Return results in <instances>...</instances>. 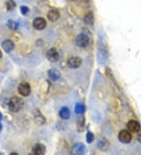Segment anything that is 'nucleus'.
Masks as SVG:
<instances>
[{
	"label": "nucleus",
	"instance_id": "1",
	"mask_svg": "<svg viewBox=\"0 0 141 155\" xmlns=\"http://www.w3.org/2000/svg\"><path fill=\"white\" fill-rule=\"evenodd\" d=\"M8 109L11 112L17 113L20 111L24 107V101L22 99L17 97H13L9 98L7 102Z\"/></svg>",
	"mask_w": 141,
	"mask_h": 155
},
{
	"label": "nucleus",
	"instance_id": "2",
	"mask_svg": "<svg viewBox=\"0 0 141 155\" xmlns=\"http://www.w3.org/2000/svg\"><path fill=\"white\" fill-rule=\"evenodd\" d=\"M75 42H76V45H77L79 47L86 48L87 45H89V37L86 35L79 34V35L76 37Z\"/></svg>",
	"mask_w": 141,
	"mask_h": 155
},
{
	"label": "nucleus",
	"instance_id": "3",
	"mask_svg": "<svg viewBox=\"0 0 141 155\" xmlns=\"http://www.w3.org/2000/svg\"><path fill=\"white\" fill-rule=\"evenodd\" d=\"M31 85L28 82H21L18 85V92L23 97H28L31 93Z\"/></svg>",
	"mask_w": 141,
	"mask_h": 155
},
{
	"label": "nucleus",
	"instance_id": "4",
	"mask_svg": "<svg viewBox=\"0 0 141 155\" xmlns=\"http://www.w3.org/2000/svg\"><path fill=\"white\" fill-rule=\"evenodd\" d=\"M46 58L48 61L52 63L56 62L60 58L59 52L57 51V49L56 48H51L50 49H49L46 53Z\"/></svg>",
	"mask_w": 141,
	"mask_h": 155
},
{
	"label": "nucleus",
	"instance_id": "5",
	"mask_svg": "<svg viewBox=\"0 0 141 155\" xmlns=\"http://www.w3.org/2000/svg\"><path fill=\"white\" fill-rule=\"evenodd\" d=\"M119 140L122 143H129L132 140V134L129 130H122L119 134Z\"/></svg>",
	"mask_w": 141,
	"mask_h": 155
},
{
	"label": "nucleus",
	"instance_id": "6",
	"mask_svg": "<svg viewBox=\"0 0 141 155\" xmlns=\"http://www.w3.org/2000/svg\"><path fill=\"white\" fill-rule=\"evenodd\" d=\"M46 25V21L42 17H37L33 21V23H32V25L34 27V28L38 31H42L45 29Z\"/></svg>",
	"mask_w": 141,
	"mask_h": 155
},
{
	"label": "nucleus",
	"instance_id": "7",
	"mask_svg": "<svg viewBox=\"0 0 141 155\" xmlns=\"http://www.w3.org/2000/svg\"><path fill=\"white\" fill-rule=\"evenodd\" d=\"M86 152V146L82 143H77L72 147V153L74 155L84 154Z\"/></svg>",
	"mask_w": 141,
	"mask_h": 155
},
{
	"label": "nucleus",
	"instance_id": "8",
	"mask_svg": "<svg viewBox=\"0 0 141 155\" xmlns=\"http://www.w3.org/2000/svg\"><path fill=\"white\" fill-rule=\"evenodd\" d=\"M81 64L82 60L79 57H70L68 61V66L70 68H72V69H76V68H79Z\"/></svg>",
	"mask_w": 141,
	"mask_h": 155
},
{
	"label": "nucleus",
	"instance_id": "9",
	"mask_svg": "<svg viewBox=\"0 0 141 155\" xmlns=\"http://www.w3.org/2000/svg\"><path fill=\"white\" fill-rule=\"evenodd\" d=\"M127 129L131 133H138L140 130V125L138 121L130 120L127 123Z\"/></svg>",
	"mask_w": 141,
	"mask_h": 155
},
{
	"label": "nucleus",
	"instance_id": "10",
	"mask_svg": "<svg viewBox=\"0 0 141 155\" xmlns=\"http://www.w3.org/2000/svg\"><path fill=\"white\" fill-rule=\"evenodd\" d=\"M2 47L4 49V51L6 52V53H9V52H11L12 50L14 49L15 45H14V43L13 42V41L6 39L4 40L3 42H2Z\"/></svg>",
	"mask_w": 141,
	"mask_h": 155
},
{
	"label": "nucleus",
	"instance_id": "11",
	"mask_svg": "<svg viewBox=\"0 0 141 155\" xmlns=\"http://www.w3.org/2000/svg\"><path fill=\"white\" fill-rule=\"evenodd\" d=\"M32 152L35 155H42L45 152V147L42 143H37L32 148Z\"/></svg>",
	"mask_w": 141,
	"mask_h": 155
},
{
	"label": "nucleus",
	"instance_id": "12",
	"mask_svg": "<svg viewBox=\"0 0 141 155\" xmlns=\"http://www.w3.org/2000/svg\"><path fill=\"white\" fill-rule=\"evenodd\" d=\"M47 17L51 22H55L60 18V13L58 10H51L47 13Z\"/></svg>",
	"mask_w": 141,
	"mask_h": 155
},
{
	"label": "nucleus",
	"instance_id": "13",
	"mask_svg": "<svg viewBox=\"0 0 141 155\" xmlns=\"http://www.w3.org/2000/svg\"><path fill=\"white\" fill-rule=\"evenodd\" d=\"M48 75H49V78L53 80V81H57L61 77L60 72L58 70L55 69V68L49 69V71H48Z\"/></svg>",
	"mask_w": 141,
	"mask_h": 155
},
{
	"label": "nucleus",
	"instance_id": "14",
	"mask_svg": "<svg viewBox=\"0 0 141 155\" xmlns=\"http://www.w3.org/2000/svg\"><path fill=\"white\" fill-rule=\"evenodd\" d=\"M70 115H71V113H70L69 108L67 107H63L62 108H60V111H59V116H60L62 119H68Z\"/></svg>",
	"mask_w": 141,
	"mask_h": 155
},
{
	"label": "nucleus",
	"instance_id": "15",
	"mask_svg": "<svg viewBox=\"0 0 141 155\" xmlns=\"http://www.w3.org/2000/svg\"><path fill=\"white\" fill-rule=\"evenodd\" d=\"M35 120L38 125H43L44 123L45 122V119L44 118L43 116L42 115L40 111L35 112Z\"/></svg>",
	"mask_w": 141,
	"mask_h": 155
},
{
	"label": "nucleus",
	"instance_id": "16",
	"mask_svg": "<svg viewBox=\"0 0 141 155\" xmlns=\"http://www.w3.org/2000/svg\"><path fill=\"white\" fill-rule=\"evenodd\" d=\"M85 110H86V107H85L84 104H82V103H78V104H76V105L75 107V113L78 114H82L84 113Z\"/></svg>",
	"mask_w": 141,
	"mask_h": 155
},
{
	"label": "nucleus",
	"instance_id": "17",
	"mask_svg": "<svg viewBox=\"0 0 141 155\" xmlns=\"http://www.w3.org/2000/svg\"><path fill=\"white\" fill-rule=\"evenodd\" d=\"M84 21L86 25H92L94 22V16L92 13H88L84 17Z\"/></svg>",
	"mask_w": 141,
	"mask_h": 155
},
{
	"label": "nucleus",
	"instance_id": "18",
	"mask_svg": "<svg viewBox=\"0 0 141 155\" xmlns=\"http://www.w3.org/2000/svg\"><path fill=\"white\" fill-rule=\"evenodd\" d=\"M7 27L9 29L11 30H17L18 28V24H17L16 21H13V20H9L7 21V24H6Z\"/></svg>",
	"mask_w": 141,
	"mask_h": 155
},
{
	"label": "nucleus",
	"instance_id": "19",
	"mask_svg": "<svg viewBox=\"0 0 141 155\" xmlns=\"http://www.w3.org/2000/svg\"><path fill=\"white\" fill-rule=\"evenodd\" d=\"M6 9L9 11H12L15 9L16 7V2L13 1V0H8L7 2H6Z\"/></svg>",
	"mask_w": 141,
	"mask_h": 155
},
{
	"label": "nucleus",
	"instance_id": "20",
	"mask_svg": "<svg viewBox=\"0 0 141 155\" xmlns=\"http://www.w3.org/2000/svg\"><path fill=\"white\" fill-rule=\"evenodd\" d=\"M77 125L79 132L82 131V129H84V118H83V117H80V118H79V121H78Z\"/></svg>",
	"mask_w": 141,
	"mask_h": 155
},
{
	"label": "nucleus",
	"instance_id": "21",
	"mask_svg": "<svg viewBox=\"0 0 141 155\" xmlns=\"http://www.w3.org/2000/svg\"><path fill=\"white\" fill-rule=\"evenodd\" d=\"M94 140V135L91 132H89L86 135V141L88 143H91Z\"/></svg>",
	"mask_w": 141,
	"mask_h": 155
},
{
	"label": "nucleus",
	"instance_id": "22",
	"mask_svg": "<svg viewBox=\"0 0 141 155\" xmlns=\"http://www.w3.org/2000/svg\"><path fill=\"white\" fill-rule=\"evenodd\" d=\"M28 12H29V8L25 6H21V13H22L23 15H27Z\"/></svg>",
	"mask_w": 141,
	"mask_h": 155
},
{
	"label": "nucleus",
	"instance_id": "23",
	"mask_svg": "<svg viewBox=\"0 0 141 155\" xmlns=\"http://www.w3.org/2000/svg\"><path fill=\"white\" fill-rule=\"evenodd\" d=\"M2 124L0 123V132L2 131Z\"/></svg>",
	"mask_w": 141,
	"mask_h": 155
},
{
	"label": "nucleus",
	"instance_id": "24",
	"mask_svg": "<svg viewBox=\"0 0 141 155\" xmlns=\"http://www.w3.org/2000/svg\"><path fill=\"white\" fill-rule=\"evenodd\" d=\"M2 114L0 113V121H1V120H2Z\"/></svg>",
	"mask_w": 141,
	"mask_h": 155
},
{
	"label": "nucleus",
	"instance_id": "25",
	"mask_svg": "<svg viewBox=\"0 0 141 155\" xmlns=\"http://www.w3.org/2000/svg\"><path fill=\"white\" fill-rule=\"evenodd\" d=\"M2 51H1V49H0V58H1V57H2Z\"/></svg>",
	"mask_w": 141,
	"mask_h": 155
}]
</instances>
